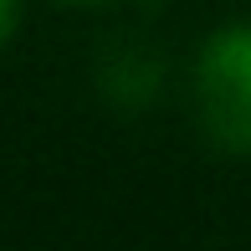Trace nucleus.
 Segmentation results:
<instances>
[{"mask_svg":"<svg viewBox=\"0 0 251 251\" xmlns=\"http://www.w3.org/2000/svg\"><path fill=\"white\" fill-rule=\"evenodd\" d=\"M195 123L226 154H251V21L221 26L200 41L195 77Z\"/></svg>","mask_w":251,"mask_h":251,"instance_id":"1","label":"nucleus"},{"mask_svg":"<svg viewBox=\"0 0 251 251\" xmlns=\"http://www.w3.org/2000/svg\"><path fill=\"white\" fill-rule=\"evenodd\" d=\"M102 93L123 108H139L159 93V62L144 51H118L108 67H102Z\"/></svg>","mask_w":251,"mask_h":251,"instance_id":"2","label":"nucleus"},{"mask_svg":"<svg viewBox=\"0 0 251 251\" xmlns=\"http://www.w3.org/2000/svg\"><path fill=\"white\" fill-rule=\"evenodd\" d=\"M10 31H16V0H0V47L10 41Z\"/></svg>","mask_w":251,"mask_h":251,"instance_id":"3","label":"nucleus"},{"mask_svg":"<svg viewBox=\"0 0 251 251\" xmlns=\"http://www.w3.org/2000/svg\"><path fill=\"white\" fill-rule=\"evenodd\" d=\"M62 5H102V0H62Z\"/></svg>","mask_w":251,"mask_h":251,"instance_id":"4","label":"nucleus"}]
</instances>
